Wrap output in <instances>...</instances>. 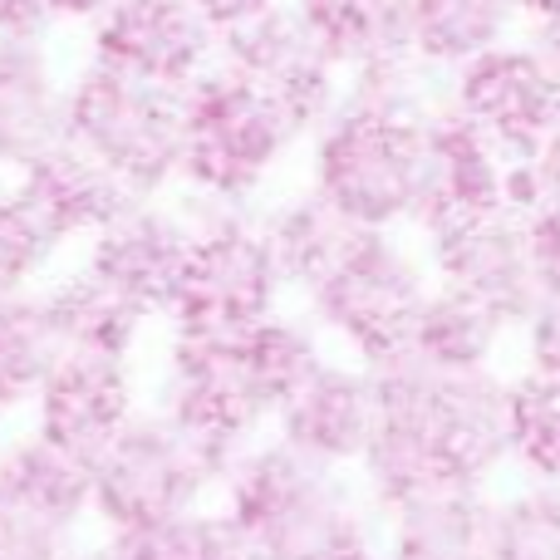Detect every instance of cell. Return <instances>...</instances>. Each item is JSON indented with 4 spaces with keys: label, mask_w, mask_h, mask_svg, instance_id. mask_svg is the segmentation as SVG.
Returning a JSON list of instances; mask_svg holds the SVG:
<instances>
[{
    "label": "cell",
    "mask_w": 560,
    "mask_h": 560,
    "mask_svg": "<svg viewBox=\"0 0 560 560\" xmlns=\"http://www.w3.org/2000/svg\"><path fill=\"white\" fill-rule=\"evenodd\" d=\"M378 433L359 457L354 482L374 512L438 492L492 487L506 467V378L438 374L413 359L374 369Z\"/></svg>",
    "instance_id": "1"
},
{
    "label": "cell",
    "mask_w": 560,
    "mask_h": 560,
    "mask_svg": "<svg viewBox=\"0 0 560 560\" xmlns=\"http://www.w3.org/2000/svg\"><path fill=\"white\" fill-rule=\"evenodd\" d=\"M329 354L300 310H276L242 335H173L153 408L222 453L271 433L280 398Z\"/></svg>",
    "instance_id": "2"
},
{
    "label": "cell",
    "mask_w": 560,
    "mask_h": 560,
    "mask_svg": "<svg viewBox=\"0 0 560 560\" xmlns=\"http://www.w3.org/2000/svg\"><path fill=\"white\" fill-rule=\"evenodd\" d=\"M212 506L252 546L256 560H305L345 532L378 522L354 472H329L290 453L271 433L226 457Z\"/></svg>",
    "instance_id": "3"
},
{
    "label": "cell",
    "mask_w": 560,
    "mask_h": 560,
    "mask_svg": "<svg viewBox=\"0 0 560 560\" xmlns=\"http://www.w3.org/2000/svg\"><path fill=\"white\" fill-rule=\"evenodd\" d=\"M183 108V158L177 192L217 207H246L266 197L280 167L300 153V133L261 89L212 65L177 94Z\"/></svg>",
    "instance_id": "4"
},
{
    "label": "cell",
    "mask_w": 560,
    "mask_h": 560,
    "mask_svg": "<svg viewBox=\"0 0 560 560\" xmlns=\"http://www.w3.org/2000/svg\"><path fill=\"white\" fill-rule=\"evenodd\" d=\"M428 114L339 98L335 114L300 143L305 187L364 232H408L418 207V177H423Z\"/></svg>",
    "instance_id": "5"
},
{
    "label": "cell",
    "mask_w": 560,
    "mask_h": 560,
    "mask_svg": "<svg viewBox=\"0 0 560 560\" xmlns=\"http://www.w3.org/2000/svg\"><path fill=\"white\" fill-rule=\"evenodd\" d=\"M226 457L158 408H138L89 463V522L108 536L143 532L217 502Z\"/></svg>",
    "instance_id": "6"
},
{
    "label": "cell",
    "mask_w": 560,
    "mask_h": 560,
    "mask_svg": "<svg viewBox=\"0 0 560 560\" xmlns=\"http://www.w3.org/2000/svg\"><path fill=\"white\" fill-rule=\"evenodd\" d=\"M428 290L433 271L408 232H364L335 271L300 295V315L345 359L378 369L404 359Z\"/></svg>",
    "instance_id": "7"
},
{
    "label": "cell",
    "mask_w": 560,
    "mask_h": 560,
    "mask_svg": "<svg viewBox=\"0 0 560 560\" xmlns=\"http://www.w3.org/2000/svg\"><path fill=\"white\" fill-rule=\"evenodd\" d=\"M65 138L84 148L128 197H173L183 158V108L173 89L84 59L65 79Z\"/></svg>",
    "instance_id": "8"
},
{
    "label": "cell",
    "mask_w": 560,
    "mask_h": 560,
    "mask_svg": "<svg viewBox=\"0 0 560 560\" xmlns=\"http://www.w3.org/2000/svg\"><path fill=\"white\" fill-rule=\"evenodd\" d=\"M187 207H192V252L167 300V329L173 335H242L266 315L285 310L290 290L256 212L197 202V197H187Z\"/></svg>",
    "instance_id": "9"
},
{
    "label": "cell",
    "mask_w": 560,
    "mask_h": 560,
    "mask_svg": "<svg viewBox=\"0 0 560 560\" xmlns=\"http://www.w3.org/2000/svg\"><path fill=\"white\" fill-rule=\"evenodd\" d=\"M443 98L512 163H522L541 148V138L560 118V59L532 35H516L457 65L443 79Z\"/></svg>",
    "instance_id": "10"
},
{
    "label": "cell",
    "mask_w": 560,
    "mask_h": 560,
    "mask_svg": "<svg viewBox=\"0 0 560 560\" xmlns=\"http://www.w3.org/2000/svg\"><path fill=\"white\" fill-rule=\"evenodd\" d=\"M217 65L232 69L236 79H246L252 89H261L266 98L290 118V128L305 143L319 124L339 108L345 94V74L329 59V49L310 35V25L295 15L290 0L261 10V15L242 20V25L217 35Z\"/></svg>",
    "instance_id": "11"
},
{
    "label": "cell",
    "mask_w": 560,
    "mask_h": 560,
    "mask_svg": "<svg viewBox=\"0 0 560 560\" xmlns=\"http://www.w3.org/2000/svg\"><path fill=\"white\" fill-rule=\"evenodd\" d=\"M192 252V207L183 192L133 197L114 222H104L84 242V271L104 280L148 319L167 315V300Z\"/></svg>",
    "instance_id": "12"
},
{
    "label": "cell",
    "mask_w": 560,
    "mask_h": 560,
    "mask_svg": "<svg viewBox=\"0 0 560 560\" xmlns=\"http://www.w3.org/2000/svg\"><path fill=\"white\" fill-rule=\"evenodd\" d=\"M497 212H512V158L467 118H457L443 98L423 124V177L408 236L423 242Z\"/></svg>",
    "instance_id": "13"
},
{
    "label": "cell",
    "mask_w": 560,
    "mask_h": 560,
    "mask_svg": "<svg viewBox=\"0 0 560 560\" xmlns=\"http://www.w3.org/2000/svg\"><path fill=\"white\" fill-rule=\"evenodd\" d=\"M89 59L183 94L217 65V30L192 0H114L89 20Z\"/></svg>",
    "instance_id": "14"
},
{
    "label": "cell",
    "mask_w": 560,
    "mask_h": 560,
    "mask_svg": "<svg viewBox=\"0 0 560 560\" xmlns=\"http://www.w3.org/2000/svg\"><path fill=\"white\" fill-rule=\"evenodd\" d=\"M378 433V384L374 369L354 364L345 354H325L285 398L271 418V438L290 453L329 467L354 472Z\"/></svg>",
    "instance_id": "15"
},
{
    "label": "cell",
    "mask_w": 560,
    "mask_h": 560,
    "mask_svg": "<svg viewBox=\"0 0 560 560\" xmlns=\"http://www.w3.org/2000/svg\"><path fill=\"white\" fill-rule=\"evenodd\" d=\"M418 246H423V261L433 271V285H447L457 295L477 300L512 329L541 300V276H536L532 261L526 222L516 212H497L482 217V222L453 226V232L423 236Z\"/></svg>",
    "instance_id": "16"
},
{
    "label": "cell",
    "mask_w": 560,
    "mask_h": 560,
    "mask_svg": "<svg viewBox=\"0 0 560 560\" xmlns=\"http://www.w3.org/2000/svg\"><path fill=\"white\" fill-rule=\"evenodd\" d=\"M30 408H35L30 433L89 467L143 404H138V378L128 359L59 354Z\"/></svg>",
    "instance_id": "17"
},
{
    "label": "cell",
    "mask_w": 560,
    "mask_h": 560,
    "mask_svg": "<svg viewBox=\"0 0 560 560\" xmlns=\"http://www.w3.org/2000/svg\"><path fill=\"white\" fill-rule=\"evenodd\" d=\"M15 197L30 207L39 226L49 232V242L65 252L69 242H89L104 222H114L133 197L118 187L114 173L94 163L84 148H74L69 138L49 143L45 153H35L15 177H10Z\"/></svg>",
    "instance_id": "18"
},
{
    "label": "cell",
    "mask_w": 560,
    "mask_h": 560,
    "mask_svg": "<svg viewBox=\"0 0 560 560\" xmlns=\"http://www.w3.org/2000/svg\"><path fill=\"white\" fill-rule=\"evenodd\" d=\"M384 560H487L492 546V492L438 487L378 512Z\"/></svg>",
    "instance_id": "19"
},
{
    "label": "cell",
    "mask_w": 560,
    "mask_h": 560,
    "mask_svg": "<svg viewBox=\"0 0 560 560\" xmlns=\"http://www.w3.org/2000/svg\"><path fill=\"white\" fill-rule=\"evenodd\" d=\"M65 138V74L49 45L0 39V173L15 177Z\"/></svg>",
    "instance_id": "20"
},
{
    "label": "cell",
    "mask_w": 560,
    "mask_h": 560,
    "mask_svg": "<svg viewBox=\"0 0 560 560\" xmlns=\"http://www.w3.org/2000/svg\"><path fill=\"white\" fill-rule=\"evenodd\" d=\"M516 35L522 0H404V39L438 79Z\"/></svg>",
    "instance_id": "21"
},
{
    "label": "cell",
    "mask_w": 560,
    "mask_h": 560,
    "mask_svg": "<svg viewBox=\"0 0 560 560\" xmlns=\"http://www.w3.org/2000/svg\"><path fill=\"white\" fill-rule=\"evenodd\" d=\"M256 222H261L271 256L285 276L290 295H305L319 280L345 261V252L364 236V226H354L349 217H339L325 197H315L310 187L285 192L271 207H256Z\"/></svg>",
    "instance_id": "22"
},
{
    "label": "cell",
    "mask_w": 560,
    "mask_h": 560,
    "mask_svg": "<svg viewBox=\"0 0 560 560\" xmlns=\"http://www.w3.org/2000/svg\"><path fill=\"white\" fill-rule=\"evenodd\" d=\"M516 329L506 319H497L487 305L457 295L447 285H433L413 319V335H408L404 359L438 374H487L497 369V354L512 339Z\"/></svg>",
    "instance_id": "23"
},
{
    "label": "cell",
    "mask_w": 560,
    "mask_h": 560,
    "mask_svg": "<svg viewBox=\"0 0 560 560\" xmlns=\"http://www.w3.org/2000/svg\"><path fill=\"white\" fill-rule=\"evenodd\" d=\"M39 295H45L49 325H55L65 354H98V359H128L133 364V354L143 349L148 315L128 305L124 295H114L84 266L69 271L65 280H55V285H45Z\"/></svg>",
    "instance_id": "24"
},
{
    "label": "cell",
    "mask_w": 560,
    "mask_h": 560,
    "mask_svg": "<svg viewBox=\"0 0 560 560\" xmlns=\"http://www.w3.org/2000/svg\"><path fill=\"white\" fill-rule=\"evenodd\" d=\"M0 497H10L15 506L45 516V522L65 526V532H84L89 467L79 457L49 447L45 438L20 433L0 447Z\"/></svg>",
    "instance_id": "25"
},
{
    "label": "cell",
    "mask_w": 560,
    "mask_h": 560,
    "mask_svg": "<svg viewBox=\"0 0 560 560\" xmlns=\"http://www.w3.org/2000/svg\"><path fill=\"white\" fill-rule=\"evenodd\" d=\"M59 354L65 349H59V335L49 325L39 285L0 295V418L30 408V398L45 384Z\"/></svg>",
    "instance_id": "26"
},
{
    "label": "cell",
    "mask_w": 560,
    "mask_h": 560,
    "mask_svg": "<svg viewBox=\"0 0 560 560\" xmlns=\"http://www.w3.org/2000/svg\"><path fill=\"white\" fill-rule=\"evenodd\" d=\"M290 5L310 25V35L329 49L339 74L384 49H408L404 0H290Z\"/></svg>",
    "instance_id": "27"
},
{
    "label": "cell",
    "mask_w": 560,
    "mask_h": 560,
    "mask_svg": "<svg viewBox=\"0 0 560 560\" xmlns=\"http://www.w3.org/2000/svg\"><path fill=\"white\" fill-rule=\"evenodd\" d=\"M506 467L522 482L560 487V384L551 378H506Z\"/></svg>",
    "instance_id": "28"
},
{
    "label": "cell",
    "mask_w": 560,
    "mask_h": 560,
    "mask_svg": "<svg viewBox=\"0 0 560 560\" xmlns=\"http://www.w3.org/2000/svg\"><path fill=\"white\" fill-rule=\"evenodd\" d=\"M104 556L108 560H256L252 546L226 526V516L217 506L143 526V532L108 536Z\"/></svg>",
    "instance_id": "29"
},
{
    "label": "cell",
    "mask_w": 560,
    "mask_h": 560,
    "mask_svg": "<svg viewBox=\"0 0 560 560\" xmlns=\"http://www.w3.org/2000/svg\"><path fill=\"white\" fill-rule=\"evenodd\" d=\"M487 560H560V487L522 482L492 497Z\"/></svg>",
    "instance_id": "30"
},
{
    "label": "cell",
    "mask_w": 560,
    "mask_h": 560,
    "mask_svg": "<svg viewBox=\"0 0 560 560\" xmlns=\"http://www.w3.org/2000/svg\"><path fill=\"white\" fill-rule=\"evenodd\" d=\"M55 256L59 246L49 242V232L30 217V207L15 197V187L0 183V295L35 290Z\"/></svg>",
    "instance_id": "31"
},
{
    "label": "cell",
    "mask_w": 560,
    "mask_h": 560,
    "mask_svg": "<svg viewBox=\"0 0 560 560\" xmlns=\"http://www.w3.org/2000/svg\"><path fill=\"white\" fill-rule=\"evenodd\" d=\"M79 532L45 522V516L0 497V560H74Z\"/></svg>",
    "instance_id": "32"
},
{
    "label": "cell",
    "mask_w": 560,
    "mask_h": 560,
    "mask_svg": "<svg viewBox=\"0 0 560 560\" xmlns=\"http://www.w3.org/2000/svg\"><path fill=\"white\" fill-rule=\"evenodd\" d=\"M512 212L560 222V118L532 158L512 163Z\"/></svg>",
    "instance_id": "33"
},
{
    "label": "cell",
    "mask_w": 560,
    "mask_h": 560,
    "mask_svg": "<svg viewBox=\"0 0 560 560\" xmlns=\"http://www.w3.org/2000/svg\"><path fill=\"white\" fill-rule=\"evenodd\" d=\"M516 329H522V359H526L522 374L560 384V290H541V300L526 310V319Z\"/></svg>",
    "instance_id": "34"
},
{
    "label": "cell",
    "mask_w": 560,
    "mask_h": 560,
    "mask_svg": "<svg viewBox=\"0 0 560 560\" xmlns=\"http://www.w3.org/2000/svg\"><path fill=\"white\" fill-rule=\"evenodd\" d=\"M59 30L55 0H0V39L15 45H49Z\"/></svg>",
    "instance_id": "35"
},
{
    "label": "cell",
    "mask_w": 560,
    "mask_h": 560,
    "mask_svg": "<svg viewBox=\"0 0 560 560\" xmlns=\"http://www.w3.org/2000/svg\"><path fill=\"white\" fill-rule=\"evenodd\" d=\"M522 222H526V242H532L541 290H560V222H551V217H522Z\"/></svg>",
    "instance_id": "36"
},
{
    "label": "cell",
    "mask_w": 560,
    "mask_h": 560,
    "mask_svg": "<svg viewBox=\"0 0 560 560\" xmlns=\"http://www.w3.org/2000/svg\"><path fill=\"white\" fill-rule=\"evenodd\" d=\"M522 35L560 59V0H522Z\"/></svg>",
    "instance_id": "37"
},
{
    "label": "cell",
    "mask_w": 560,
    "mask_h": 560,
    "mask_svg": "<svg viewBox=\"0 0 560 560\" xmlns=\"http://www.w3.org/2000/svg\"><path fill=\"white\" fill-rule=\"evenodd\" d=\"M305 560H384V546H378V522L374 526H359V532H345L339 541L319 546L315 556Z\"/></svg>",
    "instance_id": "38"
},
{
    "label": "cell",
    "mask_w": 560,
    "mask_h": 560,
    "mask_svg": "<svg viewBox=\"0 0 560 560\" xmlns=\"http://www.w3.org/2000/svg\"><path fill=\"white\" fill-rule=\"evenodd\" d=\"M197 10L207 15V25L222 35V30H232V25H242V20H252V15H261V10H271L280 5V0H192Z\"/></svg>",
    "instance_id": "39"
},
{
    "label": "cell",
    "mask_w": 560,
    "mask_h": 560,
    "mask_svg": "<svg viewBox=\"0 0 560 560\" xmlns=\"http://www.w3.org/2000/svg\"><path fill=\"white\" fill-rule=\"evenodd\" d=\"M108 5H114V0H55V15H59V25H89V20L104 15Z\"/></svg>",
    "instance_id": "40"
}]
</instances>
